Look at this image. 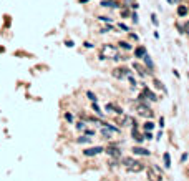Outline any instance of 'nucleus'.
<instances>
[{
    "mask_svg": "<svg viewBox=\"0 0 189 181\" xmlns=\"http://www.w3.org/2000/svg\"><path fill=\"white\" fill-rule=\"evenodd\" d=\"M85 133H86V136H93L95 135V130H85Z\"/></svg>",
    "mask_w": 189,
    "mask_h": 181,
    "instance_id": "nucleus-34",
    "label": "nucleus"
},
{
    "mask_svg": "<svg viewBox=\"0 0 189 181\" xmlns=\"http://www.w3.org/2000/svg\"><path fill=\"white\" fill-rule=\"evenodd\" d=\"M126 169H128V173H139L144 169V164L139 163V161H135V163L131 164V166H128Z\"/></svg>",
    "mask_w": 189,
    "mask_h": 181,
    "instance_id": "nucleus-9",
    "label": "nucleus"
},
{
    "mask_svg": "<svg viewBox=\"0 0 189 181\" xmlns=\"http://www.w3.org/2000/svg\"><path fill=\"white\" fill-rule=\"evenodd\" d=\"M176 13H177V17H179V18L188 17V13H189V7H188V5H177Z\"/></svg>",
    "mask_w": 189,
    "mask_h": 181,
    "instance_id": "nucleus-10",
    "label": "nucleus"
},
{
    "mask_svg": "<svg viewBox=\"0 0 189 181\" xmlns=\"http://www.w3.org/2000/svg\"><path fill=\"white\" fill-rule=\"evenodd\" d=\"M133 68H135L136 72H138L139 76H146V70L148 68H144L143 65H139V63H133Z\"/></svg>",
    "mask_w": 189,
    "mask_h": 181,
    "instance_id": "nucleus-16",
    "label": "nucleus"
},
{
    "mask_svg": "<svg viewBox=\"0 0 189 181\" xmlns=\"http://www.w3.org/2000/svg\"><path fill=\"white\" fill-rule=\"evenodd\" d=\"M106 111H114V113H118V115H121L123 113V110L119 108L118 105H114V103H106Z\"/></svg>",
    "mask_w": 189,
    "mask_h": 181,
    "instance_id": "nucleus-12",
    "label": "nucleus"
},
{
    "mask_svg": "<svg viewBox=\"0 0 189 181\" xmlns=\"http://www.w3.org/2000/svg\"><path fill=\"white\" fill-rule=\"evenodd\" d=\"M151 22H153V25H154V27L159 25V22H158V17H156V13H151Z\"/></svg>",
    "mask_w": 189,
    "mask_h": 181,
    "instance_id": "nucleus-24",
    "label": "nucleus"
},
{
    "mask_svg": "<svg viewBox=\"0 0 189 181\" xmlns=\"http://www.w3.org/2000/svg\"><path fill=\"white\" fill-rule=\"evenodd\" d=\"M121 15H123V17H126V15H130V12H128V10H121Z\"/></svg>",
    "mask_w": 189,
    "mask_h": 181,
    "instance_id": "nucleus-39",
    "label": "nucleus"
},
{
    "mask_svg": "<svg viewBox=\"0 0 189 181\" xmlns=\"http://www.w3.org/2000/svg\"><path fill=\"white\" fill-rule=\"evenodd\" d=\"M65 45H67L68 48H72V47H75V45H73V42H72V40H67V42H65Z\"/></svg>",
    "mask_w": 189,
    "mask_h": 181,
    "instance_id": "nucleus-36",
    "label": "nucleus"
},
{
    "mask_svg": "<svg viewBox=\"0 0 189 181\" xmlns=\"http://www.w3.org/2000/svg\"><path fill=\"white\" fill-rule=\"evenodd\" d=\"M101 133H103V136H105V138H111V133H113V131H111V130H108L106 126H103Z\"/></svg>",
    "mask_w": 189,
    "mask_h": 181,
    "instance_id": "nucleus-21",
    "label": "nucleus"
},
{
    "mask_svg": "<svg viewBox=\"0 0 189 181\" xmlns=\"http://www.w3.org/2000/svg\"><path fill=\"white\" fill-rule=\"evenodd\" d=\"M135 111L139 115V116H144V118H153V115H154V111L148 106V103H141V101L136 103Z\"/></svg>",
    "mask_w": 189,
    "mask_h": 181,
    "instance_id": "nucleus-2",
    "label": "nucleus"
},
{
    "mask_svg": "<svg viewBox=\"0 0 189 181\" xmlns=\"http://www.w3.org/2000/svg\"><path fill=\"white\" fill-rule=\"evenodd\" d=\"M172 2H179V0H172Z\"/></svg>",
    "mask_w": 189,
    "mask_h": 181,
    "instance_id": "nucleus-45",
    "label": "nucleus"
},
{
    "mask_svg": "<svg viewBox=\"0 0 189 181\" xmlns=\"http://www.w3.org/2000/svg\"><path fill=\"white\" fill-rule=\"evenodd\" d=\"M76 128H78V130H85V123H83V121H80L78 125H76Z\"/></svg>",
    "mask_w": 189,
    "mask_h": 181,
    "instance_id": "nucleus-35",
    "label": "nucleus"
},
{
    "mask_svg": "<svg viewBox=\"0 0 189 181\" xmlns=\"http://www.w3.org/2000/svg\"><path fill=\"white\" fill-rule=\"evenodd\" d=\"M154 126H156V125L153 121H146V123H144V130H146V131H153V130H154Z\"/></svg>",
    "mask_w": 189,
    "mask_h": 181,
    "instance_id": "nucleus-20",
    "label": "nucleus"
},
{
    "mask_svg": "<svg viewBox=\"0 0 189 181\" xmlns=\"http://www.w3.org/2000/svg\"><path fill=\"white\" fill-rule=\"evenodd\" d=\"M116 123H119L121 126H133V125H136L135 118L128 116V115H125V113H121V116L116 118Z\"/></svg>",
    "mask_w": 189,
    "mask_h": 181,
    "instance_id": "nucleus-4",
    "label": "nucleus"
},
{
    "mask_svg": "<svg viewBox=\"0 0 189 181\" xmlns=\"http://www.w3.org/2000/svg\"><path fill=\"white\" fill-rule=\"evenodd\" d=\"M111 30H113V27L109 25V27H105V28L101 30V33H108V32H111Z\"/></svg>",
    "mask_w": 189,
    "mask_h": 181,
    "instance_id": "nucleus-31",
    "label": "nucleus"
},
{
    "mask_svg": "<svg viewBox=\"0 0 189 181\" xmlns=\"http://www.w3.org/2000/svg\"><path fill=\"white\" fill-rule=\"evenodd\" d=\"M86 97H88L91 101H96V95H95L93 92H86Z\"/></svg>",
    "mask_w": 189,
    "mask_h": 181,
    "instance_id": "nucleus-26",
    "label": "nucleus"
},
{
    "mask_svg": "<svg viewBox=\"0 0 189 181\" xmlns=\"http://www.w3.org/2000/svg\"><path fill=\"white\" fill-rule=\"evenodd\" d=\"M105 151V148L103 146H93V148H86V150H83V155L85 156H96V155H100V153H103Z\"/></svg>",
    "mask_w": 189,
    "mask_h": 181,
    "instance_id": "nucleus-6",
    "label": "nucleus"
},
{
    "mask_svg": "<svg viewBox=\"0 0 189 181\" xmlns=\"http://www.w3.org/2000/svg\"><path fill=\"white\" fill-rule=\"evenodd\" d=\"M154 87H156V88H158V90H164V87H163V83H161V81L159 80H154Z\"/></svg>",
    "mask_w": 189,
    "mask_h": 181,
    "instance_id": "nucleus-29",
    "label": "nucleus"
},
{
    "mask_svg": "<svg viewBox=\"0 0 189 181\" xmlns=\"http://www.w3.org/2000/svg\"><path fill=\"white\" fill-rule=\"evenodd\" d=\"M168 2H169V4H172V0H168Z\"/></svg>",
    "mask_w": 189,
    "mask_h": 181,
    "instance_id": "nucleus-44",
    "label": "nucleus"
},
{
    "mask_svg": "<svg viewBox=\"0 0 189 181\" xmlns=\"http://www.w3.org/2000/svg\"><path fill=\"white\" fill-rule=\"evenodd\" d=\"M131 135H133V138H135L136 141H139V143H143L144 136H143V135H141V133H139V131H138V128H136V125H135V126H133V130H131Z\"/></svg>",
    "mask_w": 189,
    "mask_h": 181,
    "instance_id": "nucleus-13",
    "label": "nucleus"
},
{
    "mask_svg": "<svg viewBox=\"0 0 189 181\" xmlns=\"http://www.w3.org/2000/svg\"><path fill=\"white\" fill-rule=\"evenodd\" d=\"M100 20L101 22H108V23H109V22H111V18H109V17H100Z\"/></svg>",
    "mask_w": 189,
    "mask_h": 181,
    "instance_id": "nucleus-37",
    "label": "nucleus"
},
{
    "mask_svg": "<svg viewBox=\"0 0 189 181\" xmlns=\"http://www.w3.org/2000/svg\"><path fill=\"white\" fill-rule=\"evenodd\" d=\"M118 28H119V30H125V32H130V27L125 25V23H121V22L118 23Z\"/></svg>",
    "mask_w": 189,
    "mask_h": 181,
    "instance_id": "nucleus-25",
    "label": "nucleus"
},
{
    "mask_svg": "<svg viewBox=\"0 0 189 181\" xmlns=\"http://www.w3.org/2000/svg\"><path fill=\"white\" fill-rule=\"evenodd\" d=\"M143 60H144V65H146V68H149V72H153V70H154V63H153L151 57L146 53V55L143 57Z\"/></svg>",
    "mask_w": 189,
    "mask_h": 181,
    "instance_id": "nucleus-15",
    "label": "nucleus"
},
{
    "mask_svg": "<svg viewBox=\"0 0 189 181\" xmlns=\"http://www.w3.org/2000/svg\"><path fill=\"white\" fill-rule=\"evenodd\" d=\"M93 111H95V113H96V115H100V116H101V115H103V111H101V110H100V106L96 105V101H93Z\"/></svg>",
    "mask_w": 189,
    "mask_h": 181,
    "instance_id": "nucleus-23",
    "label": "nucleus"
},
{
    "mask_svg": "<svg viewBox=\"0 0 189 181\" xmlns=\"http://www.w3.org/2000/svg\"><path fill=\"white\" fill-rule=\"evenodd\" d=\"M159 126H161V128L164 126V118H159Z\"/></svg>",
    "mask_w": 189,
    "mask_h": 181,
    "instance_id": "nucleus-42",
    "label": "nucleus"
},
{
    "mask_svg": "<svg viewBox=\"0 0 189 181\" xmlns=\"http://www.w3.org/2000/svg\"><path fill=\"white\" fill-rule=\"evenodd\" d=\"M130 37L133 38V40H138V35H136V33H130Z\"/></svg>",
    "mask_w": 189,
    "mask_h": 181,
    "instance_id": "nucleus-40",
    "label": "nucleus"
},
{
    "mask_svg": "<svg viewBox=\"0 0 189 181\" xmlns=\"http://www.w3.org/2000/svg\"><path fill=\"white\" fill-rule=\"evenodd\" d=\"M98 57H100V60H121L123 58V57H119L118 47L111 45V43H105L101 47Z\"/></svg>",
    "mask_w": 189,
    "mask_h": 181,
    "instance_id": "nucleus-1",
    "label": "nucleus"
},
{
    "mask_svg": "<svg viewBox=\"0 0 189 181\" xmlns=\"http://www.w3.org/2000/svg\"><path fill=\"white\" fill-rule=\"evenodd\" d=\"M186 160H188V153H184V155L181 156V163H184Z\"/></svg>",
    "mask_w": 189,
    "mask_h": 181,
    "instance_id": "nucleus-38",
    "label": "nucleus"
},
{
    "mask_svg": "<svg viewBox=\"0 0 189 181\" xmlns=\"http://www.w3.org/2000/svg\"><path fill=\"white\" fill-rule=\"evenodd\" d=\"M128 75H131V72L128 70V68L125 67H119V68H114L113 70V76L114 78H118V80H125V78H128Z\"/></svg>",
    "mask_w": 189,
    "mask_h": 181,
    "instance_id": "nucleus-5",
    "label": "nucleus"
},
{
    "mask_svg": "<svg viewBox=\"0 0 189 181\" xmlns=\"http://www.w3.org/2000/svg\"><path fill=\"white\" fill-rule=\"evenodd\" d=\"M88 2H91V0H80V4H88Z\"/></svg>",
    "mask_w": 189,
    "mask_h": 181,
    "instance_id": "nucleus-43",
    "label": "nucleus"
},
{
    "mask_svg": "<svg viewBox=\"0 0 189 181\" xmlns=\"http://www.w3.org/2000/svg\"><path fill=\"white\" fill-rule=\"evenodd\" d=\"M65 120H67V121H72V120H73L72 113H65Z\"/></svg>",
    "mask_w": 189,
    "mask_h": 181,
    "instance_id": "nucleus-33",
    "label": "nucleus"
},
{
    "mask_svg": "<svg viewBox=\"0 0 189 181\" xmlns=\"http://www.w3.org/2000/svg\"><path fill=\"white\" fill-rule=\"evenodd\" d=\"M146 174L149 181H163V173H161V169L158 166H149L146 169Z\"/></svg>",
    "mask_w": 189,
    "mask_h": 181,
    "instance_id": "nucleus-3",
    "label": "nucleus"
},
{
    "mask_svg": "<svg viewBox=\"0 0 189 181\" xmlns=\"http://www.w3.org/2000/svg\"><path fill=\"white\" fill-rule=\"evenodd\" d=\"M135 158H131V156H126V158H121V163L123 164H125V166H126V168H128V166H131V164H133V163H135Z\"/></svg>",
    "mask_w": 189,
    "mask_h": 181,
    "instance_id": "nucleus-18",
    "label": "nucleus"
},
{
    "mask_svg": "<svg viewBox=\"0 0 189 181\" xmlns=\"http://www.w3.org/2000/svg\"><path fill=\"white\" fill-rule=\"evenodd\" d=\"M76 141H78V143H90V141H91V138H88V136L85 135V136H80Z\"/></svg>",
    "mask_w": 189,
    "mask_h": 181,
    "instance_id": "nucleus-22",
    "label": "nucleus"
},
{
    "mask_svg": "<svg viewBox=\"0 0 189 181\" xmlns=\"http://www.w3.org/2000/svg\"><path fill=\"white\" fill-rule=\"evenodd\" d=\"M143 98H148V100H151V101H156V100H158V97H156V95H154V93H153L149 88H144L143 93L139 95V100H143Z\"/></svg>",
    "mask_w": 189,
    "mask_h": 181,
    "instance_id": "nucleus-8",
    "label": "nucleus"
},
{
    "mask_svg": "<svg viewBox=\"0 0 189 181\" xmlns=\"http://www.w3.org/2000/svg\"><path fill=\"white\" fill-rule=\"evenodd\" d=\"M128 78H130V81H131V85H133V87H136V85H138V81H136V78L133 75H128Z\"/></svg>",
    "mask_w": 189,
    "mask_h": 181,
    "instance_id": "nucleus-27",
    "label": "nucleus"
},
{
    "mask_svg": "<svg viewBox=\"0 0 189 181\" xmlns=\"http://www.w3.org/2000/svg\"><path fill=\"white\" fill-rule=\"evenodd\" d=\"M131 18H133V22H135V23H138V22H139V17H138V13H136V12L131 13Z\"/></svg>",
    "mask_w": 189,
    "mask_h": 181,
    "instance_id": "nucleus-28",
    "label": "nucleus"
},
{
    "mask_svg": "<svg viewBox=\"0 0 189 181\" xmlns=\"http://www.w3.org/2000/svg\"><path fill=\"white\" fill-rule=\"evenodd\" d=\"M146 53H148V50H146V47H143V45H139V47L135 48V57L136 58H143Z\"/></svg>",
    "mask_w": 189,
    "mask_h": 181,
    "instance_id": "nucleus-11",
    "label": "nucleus"
},
{
    "mask_svg": "<svg viewBox=\"0 0 189 181\" xmlns=\"http://www.w3.org/2000/svg\"><path fill=\"white\" fill-rule=\"evenodd\" d=\"M182 28H184V33H186V35H189V20L186 22V25L182 27Z\"/></svg>",
    "mask_w": 189,
    "mask_h": 181,
    "instance_id": "nucleus-32",
    "label": "nucleus"
},
{
    "mask_svg": "<svg viewBox=\"0 0 189 181\" xmlns=\"http://www.w3.org/2000/svg\"><path fill=\"white\" fill-rule=\"evenodd\" d=\"M143 136H144V140H153V133H151V131H146Z\"/></svg>",
    "mask_w": 189,
    "mask_h": 181,
    "instance_id": "nucleus-30",
    "label": "nucleus"
},
{
    "mask_svg": "<svg viewBox=\"0 0 189 181\" xmlns=\"http://www.w3.org/2000/svg\"><path fill=\"white\" fill-rule=\"evenodd\" d=\"M133 153L139 155V156H149V151H148L146 148H141V146H135L133 148Z\"/></svg>",
    "mask_w": 189,
    "mask_h": 181,
    "instance_id": "nucleus-14",
    "label": "nucleus"
},
{
    "mask_svg": "<svg viewBox=\"0 0 189 181\" xmlns=\"http://www.w3.org/2000/svg\"><path fill=\"white\" fill-rule=\"evenodd\" d=\"M83 45H85V47H86V48H91V47H93V45H91V43H90V42H85V43H83Z\"/></svg>",
    "mask_w": 189,
    "mask_h": 181,
    "instance_id": "nucleus-41",
    "label": "nucleus"
},
{
    "mask_svg": "<svg viewBox=\"0 0 189 181\" xmlns=\"http://www.w3.org/2000/svg\"><path fill=\"white\" fill-rule=\"evenodd\" d=\"M163 163H164V168H171V155L169 153L163 155Z\"/></svg>",
    "mask_w": 189,
    "mask_h": 181,
    "instance_id": "nucleus-17",
    "label": "nucleus"
},
{
    "mask_svg": "<svg viewBox=\"0 0 189 181\" xmlns=\"http://www.w3.org/2000/svg\"><path fill=\"white\" fill-rule=\"evenodd\" d=\"M118 45H119V48H123V50H126V52H130L131 48H133V47H131L128 42H119Z\"/></svg>",
    "mask_w": 189,
    "mask_h": 181,
    "instance_id": "nucleus-19",
    "label": "nucleus"
},
{
    "mask_svg": "<svg viewBox=\"0 0 189 181\" xmlns=\"http://www.w3.org/2000/svg\"><path fill=\"white\" fill-rule=\"evenodd\" d=\"M106 153H108L111 158H116V160L121 158V150H119L118 146H108L106 148Z\"/></svg>",
    "mask_w": 189,
    "mask_h": 181,
    "instance_id": "nucleus-7",
    "label": "nucleus"
}]
</instances>
